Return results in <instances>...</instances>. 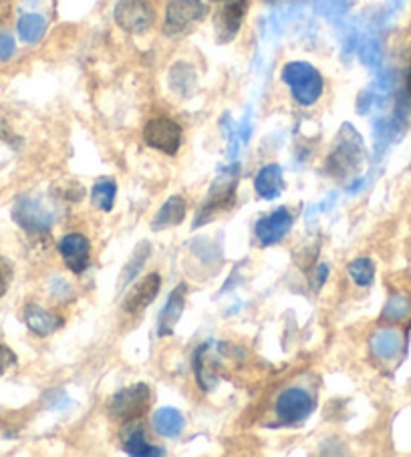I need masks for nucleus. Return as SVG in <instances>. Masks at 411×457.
<instances>
[{
    "label": "nucleus",
    "instance_id": "29",
    "mask_svg": "<svg viewBox=\"0 0 411 457\" xmlns=\"http://www.w3.org/2000/svg\"><path fill=\"white\" fill-rule=\"evenodd\" d=\"M14 278V266L9 258L0 256V298L9 293L11 282Z\"/></svg>",
    "mask_w": 411,
    "mask_h": 457
},
{
    "label": "nucleus",
    "instance_id": "9",
    "mask_svg": "<svg viewBox=\"0 0 411 457\" xmlns=\"http://www.w3.org/2000/svg\"><path fill=\"white\" fill-rule=\"evenodd\" d=\"M274 411L279 415L282 423H300L308 420L315 411V399L308 391L300 387H289L284 389L279 397H276Z\"/></svg>",
    "mask_w": 411,
    "mask_h": 457
},
{
    "label": "nucleus",
    "instance_id": "18",
    "mask_svg": "<svg viewBox=\"0 0 411 457\" xmlns=\"http://www.w3.org/2000/svg\"><path fill=\"white\" fill-rule=\"evenodd\" d=\"M369 346H371V353H373L379 361H391L399 354L403 346V338L399 330L382 328L371 335Z\"/></svg>",
    "mask_w": 411,
    "mask_h": 457
},
{
    "label": "nucleus",
    "instance_id": "14",
    "mask_svg": "<svg viewBox=\"0 0 411 457\" xmlns=\"http://www.w3.org/2000/svg\"><path fill=\"white\" fill-rule=\"evenodd\" d=\"M186 301H188V285L186 282H180V285L170 293L168 303H165L164 311L160 314V320H157V335L160 337L173 335L181 314H184Z\"/></svg>",
    "mask_w": 411,
    "mask_h": 457
},
{
    "label": "nucleus",
    "instance_id": "33",
    "mask_svg": "<svg viewBox=\"0 0 411 457\" xmlns=\"http://www.w3.org/2000/svg\"><path fill=\"white\" fill-rule=\"evenodd\" d=\"M212 3H226V0H212Z\"/></svg>",
    "mask_w": 411,
    "mask_h": 457
},
{
    "label": "nucleus",
    "instance_id": "2",
    "mask_svg": "<svg viewBox=\"0 0 411 457\" xmlns=\"http://www.w3.org/2000/svg\"><path fill=\"white\" fill-rule=\"evenodd\" d=\"M206 17H208V4L204 0H168L164 11L162 33L170 41H180V38L192 35Z\"/></svg>",
    "mask_w": 411,
    "mask_h": 457
},
{
    "label": "nucleus",
    "instance_id": "27",
    "mask_svg": "<svg viewBox=\"0 0 411 457\" xmlns=\"http://www.w3.org/2000/svg\"><path fill=\"white\" fill-rule=\"evenodd\" d=\"M359 59L365 67L375 69L382 65V59H383V49H382V43H379L377 37H367L363 38L359 43Z\"/></svg>",
    "mask_w": 411,
    "mask_h": 457
},
{
    "label": "nucleus",
    "instance_id": "5",
    "mask_svg": "<svg viewBox=\"0 0 411 457\" xmlns=\"http://www.w3.org/2000/svg\"><path fill=\"white\" fill-rule=\"evenodd\" d=\"M13 220L27 234L43 236L53 228L55 214L53 210L43 202V198H38V195H33V194H25L14 202Z\"/></svg>",
    "mask_w": 411,
    "mask_h": 457
},
{
    "label": "nucleus",
    "instance_id": "12",
    "mask_svg": "<svg viewBox=\"0 0 411 457\" xmlns=\"http://www.w3.org/2000/svg\"><path fill=\"white\" fill-rule=\"evenodd\" d=\"M292 228V214L287 208H279L271 214L260 218L255 226V234L260 246H274Z\"/></svg>",
    "mask_w": 411,
    "mask_h": 457
},
{
    "label": "nucleus",
    "instance_id": "4",
    "mask_svg": "<svg viewBox=\"0 0 411 457\" xmlns=\"http://www.w3.org/2000/svg\"><path fill=\"white\" fill-rule=\"evenodd\" d=\"M239 178H240L239 165H232V168H228L220 173V176L214 179V184L210 186L208 195L204 198L200 210H197L194 228L208 224L212 218H216L218 214H222L224 210H231L234 206Z\"/></svg>",
    "mask_w": 411,
    "mask_h": 457
},
{
    "label": "nucleus",
    "instance_id": "22",
    "mask_svg": "<svg viewBox=\"0 0 411 457\" xmlns=\"http://www.w3.org/2000/svg\"><path fill=\"white\" fill-rule=\"evenodd\" d=\"M149 254H152V244H149L147 240L139 242L138 246H136V250L131 252V256H130L128 262H125L123 270L120 274V280H117V287H120V290L128 287L130 282L138 277L141 268H144L146 262L149 260Z\"/></svg>",
    "mask_w": 411,
    "mask_h": 457
},
{
    "label": "nucleus",
    "instance_id": "6",
    "mask_svg": "<svg viewBox=\"0 0 411 457\" xmlns=\"http://www.w3.org/2000/svg\"><path fill=\"white\" fill-rule=\"evenodd\" d=\"M113 21L123 33L144 35L155 22V9L149 0H117Z\"/></svg>",
    "mask_w": 411,
    "mask_h": 457
},
{
    "label": "nucleus",
    "instance_id": "21",
    "mask_svg": "<svg viewBox=\"0 0 411 457\" xmlns=\"http://www.w3.org/2000/svg\"><path fill=\"white\" fill-rule=\"evenodd\" d=\"M184 415L173 407H160L154 413V428L162 437H178L184 431Z\"/></svg>",
    "mask_w": 411,
    "mask_h": 457
},
{
    "label": "nucleus",
    "instance_id": "7",
    "mask_svg": "<svg viewBox=\"0 0 411 457\" xmlns=\"http://www.w3.org/2000/svg\"><path fill=\"white\" fill-rule=\"evenodd\" d=\"M141 136H144L147 147L164 155H176L181 147V141H184V129L172 117L157 115L144 125Z\"/></svg>",
    "mask_w": 411,
    "mask_h": 457
},
{
    "label": "nucleus",
    "instance_id": "28",
    "mask_svg": "<svg viewBox=\"0 0 411 457\" xmlns=\"http://www.w3.org/2000/svg\"><path fill=\"white\" fill-rule=\"evenodd\" d=\"M317 4V11L327 19H337L347 11L349 6V0H315Z\"/></svg>",
    "mask_w": 411,
    "mask_h": 457
},
{
    "label": "nucleus",
    "instance_id": "16",
    "mask_svg": "<svg viewBox=\"0 0 411 457\" xmlns=\"http://www.w3.org/2000/svg\"><path fill=\"white\" fill-rule=\"evenodd\" d=\"M255 190L263 200H276L284 190V176L279 163H268L256 173Z\"/></svg>",
    "mask_w": 411,
    "mask_h": 457
},
{
    "label": "nucleus",
    "instance_id": "24",
    "mask_svg": "<svg viewBox=\"0 0 411 457\" xmlns=\"http://www.w3.org/2000/svg\"><path fill=\"white\" fill-rule=\"evenodd\" d=\"M117 195V186L113 179H99L91 187V204L93 208L101 212H112Z\"/></svg>",
    "mask_w": 411,
    "mask_h": 457
},
{
    "label": "nucleus",
    "instance_id": "31",
    "mask_svg": "<svg viewBox=\"0 0 411 457\" xmlns=\"http://www.w3.org/2000/svg\"><path fill=\"white\" fill-rule=\"evenodd\" d=\"M14 365H17V354H14L9 346L0 345V375L9 371Z\"/></svg>",
    "mask_w": 411,
    "mask_h": 457
},
{
    "label": "nucleus",
    "instance_id": "10",
    "mask_svg": "<svg viewBox=\"0 0 411 457\" xmlns=\"http://www.w3.org/2000/svg\"><path fill=\"white\" fill-rule=\"evenodd\" d=\"M248 11V0H226L222 9H218L214 17V33L216 43L226 45L232 43L244 22Z\"/></svg>",
    "mask_w": 411,
    "mask_h": 457
},
{
    "label": "nucleus",
    "instance_id": "11",
    "mask_svg": "<svg viewBox=\"0 0 411 457\" xmlns=\"http://www.w3.org/2000/svg\"><path fill=\"white\" fill-rule=\"evenodd\" d=\"M63 262L73 274H83L91 262V242L81 232H71L59 242Z\"/></svg>",
    "mask_w": 411,
    "mask_h": 457
},
{
    "label": "nucleus",
    "instance_id": "8",
    "mask_svg": "<svg viewBox=\"0 0 411 457\" xmlns=\"http://www.w3.org/2000/svg\"><path fill=\"white\" fill-rule=\"evenodd\" d=\"M149 403H152V393L146 383H136L131 387H125L117 391L115 395L109 401V415L115 417V420L123 421H133L144 417L147 411Z\"/></svg>",
    "mask_w": 411,
    "mask_h": 457
},
{
    "label": "nucleus",
    "instance_id": "34",
    "mask_svg": "<svg viewBox=\"0 0 411 457\" xmlns=\"http://www.w3.org/2000/svg\"><path fill=\"white\" fill-rule=\"evenodd\" d=\"M29 3H38V0H29Z\"/></svg>",
    "mask_w": 411,
    "mask_h": 457
},
{
    "label": "nucleus",
    "instance_id": "23",
    "mask_svg": "<svg viewBox=\"0 0 411 457\" xmlns=\"http://www.w3.org/2000/svg\"><path fill=\"white\" fill-rule=\"evenodd\" d=\"M123 452L136 457H157V455H165L162 447L147 444V439L144 436V431L139 428H133L123 437Z\"/></svg>",
    "mask_w": 411,
    "mask_h": 457
},
{
    "label": "nucleus",
    "instance_id": "13",
    "mask_svg": "<svg viewBox=\"0 0 411 457\" xmlns=\"http://www.w3.org/2000/svg\"><path fill=\"white\" fill-rule=\"evenodd\" d=\"M162 288V277L157 272L147 274L141 278L136 287H133L123 298V311L136 317V314L144 312L149 304L155 301V296L160 295Z\"/></svg>",
    "mask_w": 411,
    "mask_h": 457
},
{
    "label": "nucleus",
    "instance_id": "1",
    "mask_svg": "<svg viewBox=\"0 0 411 457\" xmlns=\"http://www.w3.org/2000/svg\"><path fill=\"white\" fill-rule=\"evenodd\" d=\"M281 81L289 87L290 97L300 107H313L323 97L325 79L308 61H289L281 69Z\"/></svg>",
    "mask_w": 411,
    "mask_h": 457
},
{
    "label": "nucleus",
    "instance_id": "32",
    "mask_svg": "<svg viewBox=\"0 0 411 457\" xmlns=\"http://www.w3.org/2000/svg\"><path fill=\"white\" fill-rule=\"evenodd\" d=\"M329 277V266L327 264H319L317 274H315V288H321L325 285V280Z\"/></svg>",
    "mask_w": 411,
    "mask_h": 457
},
{
    "label": "nucleus",
    "instance_id": "15",
    "mask_svg": "<svg viewBox=\"0 0 411 457\" xmlns=\"http://www.w3.org/2000/svg\"><path fill=\"white\" fill-rule=\"evenodd\" d=\"M25 322L30 333H35L37 337H49L63 327V320L57 314H53L51 311L43 309L38 304H27L25 306Z\"/></svg>",
    "mask_w": 411,
    "mask_h": 457
},
{
    "label": "nucleus",
    "instance_id": "26",
    "mask_svg": "<svg viewBox=\"0 0 411 457\" xmlns=\"http://www.w3.org/2000/svg\"><path fill=\"white\" fill-rule=\"evenodd\" d=\"M347 272L357 287H369L375 278V264L371 258H357L347 266Z\"/></svg>",
    "mask_w": 411,
    "mask_h": 457
},
{
    "label": "nucleus",
    "instance_id": "3",
    "mask_svg": "<svg viewBox=\"0 0 411 457\" xmlns=\"http://www.w3.org/2000/svg\"><path fill=\"white\" fill-rule=\"evenodd\" d=\"M365 144H363L361 133L355 129V125L343 123L337 133L333 152L329 155V171L331 176L345 178L349 173L357 171L365 160Z\"/></svg>",
    "mask_w": 411,
    "mask_h": 457
},
{
    "label": "nucleus",
    "instance_id": "20",
    "mask_svg": "<svg viewBox=\"0 0 411 457\" xmlns=\"http://www.w3.org/2000/svg\"><path fill=\"white\" fill-rule=\"evenodd\" d=\"M46 19L38 12H25L21 14V19L17 22V33L21 37V41L25 45H37L43 41V37L46 35Z\"/></svg>",
    "mask_w": 411,
    "mask_h": 457
},
{
    "label": "nucleus",
    "instance_id": "30",
    "mask_svg": "<svg viewBox=\"0 0 411 457\" xmlns=\"http://www.w3.org/2000/svg\"><path fill=\"white\" fill-rule=\"evenodd\" d=\"M17 53V43H14V37L6 30H0V61L6 62L14 57Z\"/></svg>",
    "mask_w": 411,
    "mask_h": 457
},
{
    "label": "nucleus",
    "instance_id": "19",
    "mask_svg": "<svg viewBox=\"0 0 411 457\" xmlns=\"http://www.w3.org/2000/svg\"><path fill=\"white\" fill-rule=\"evenodd\" d=\"M170 87L180 97H192L197 87V75L194 67L186 61L173 62L170 69Z\"/></svg>",
    "mask_w": 411,
    "mask_h": 457
},
{
    "label": "nucleus",
    "instance_id": "17",
    "mask_svg": "<svg viewBox=\"0 0 411 457\" xmlns=\"http://www.w3.org/2000/svg\"><path fill=\"white\" fill-rule=\"evenodd\" d=\"M188 214V204L181 195H172V198L165 200L164 206L157 210V214L152 220V230L162 232L168 230V228L180 226L186 220Z\"/></svg>",
    "mask_w": 411,
    "mask_h": 457
},
{
    "label": "nucleus",
    "instance_id": "25",
    "mask_svg": "<svg viewBox=\"0 0 411 457\" xmlns=\"http://www.w3.org/2000/svg\"><path fill=\"white\" fill-rule=\"evenodd\" d=\"M411 314V296L406 293L391 295L382 311V319L390 322H401Z\"/></svg>",
    "mask_w": 411,
    "mask_h": 457
}]
</instances>
